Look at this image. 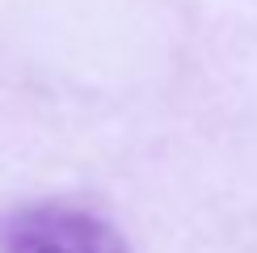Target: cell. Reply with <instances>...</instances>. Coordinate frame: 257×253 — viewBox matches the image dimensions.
I'll use <instances>...</instances> for the list:
<instances>
[{
	"label": "cell",
	"mask_w": 257,
	"mask_h": 253,
	"mask_svg": "<svg viewBox=\"0 0 257 253\" xmlns=\"http://www.w3.org/2000/svg\"><path fill=\"white\" fill-rule=\"evenodd\" d=\"M0 253H131V245L84 207L26 203L0 215Z\"/></svg>",
	"instance_id": "1"
}]
</instances>
